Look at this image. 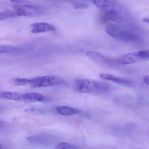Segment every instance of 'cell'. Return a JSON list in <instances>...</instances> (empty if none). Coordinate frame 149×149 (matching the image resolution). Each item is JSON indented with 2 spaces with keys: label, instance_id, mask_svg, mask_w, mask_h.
Segmentation results:
<instances>
[{
  "label": "cell",
  "instance_id": "603a6c76",
  "mask_svg": "<svg viewBox=\"0 0 149 149\" xmlns=\"http://www.w3.org/2000/svg\"><path fill=\"white\" fill-rule=\"evenodd\" d=\"M1 148V144H0V148Z\"/></svg>",
  "mask_w": 149,
  "mask_h": 149
},
{
  "label": "cell",
  "instance_id": "8fae6325",
  "mask_svg": "<svg viewBox=\"0 0 149 149\" xmlns=\"http://www.w3.org/2000/svg\"><path fill=\"white\" fill-rule=\"evenodd\" d=\"M103 13L104 14V20L105 21H111L117 23H120L122 22V18L120 15L114 9Z\"/></svg>",
  "mask_w": 149,
  "mask_h": 149
},
{
  "label": "cell",
  "instance_id": "7c38bea8",
  "mask_svg": "<svg viewBox=\"0 0 149 149\" xmlns=\"http://www.w3.org/2000/svg\"><path fill=\"white\" fill-rule=\"evenodd\" d=\"M56 110L58 113L64 116H70L77 114L80 112L79 109L67 106H61L57 107Z\"/></svg>",
  "mask_w": 149,
  "mask_h": 149
},
{
  "label": "cell",
  "instance_id": "3957f363",
  "mask_svg": "<svg viewBox=\"0 0 149 149\" xmlns=\"http://www.w3.org/2000/svg\"><path fill=\"white\" fill-rule=\"evenodd\" d=\"M149 51L141 50L124 54L114 59L115 63L122 65L131 64L139 61L148 60Z\"/></svg>",
  "mask_w": 149,
  "mask_h": 149
},
{
  "label": "cell",
  "instance_id": "52a82bcc",
  "mask_svg": "<svg viewBox=\"0 0 149 149\" xmlns=\"http://www.w3.org/2000/svg\"><path fill=\"white\" fill-rule=\"evenodd\" d=\"M31 32L32 33H41L48 31H54L55 27L50 24L45 22L36 23L31 25Z\"/></svg>",
  "mask_w": 149,
  "mask_h": 149
},
{
  "label": "cell",
  "instance_id": "9a60e30c",
  "mask_svg": "<svg viewBox=\"0 0 149 149\" xmlns=\"http://www.w3.org/2000/svg\"><path fill=\"white\" fill-rule=\"evenodd\" d=\"M20 50L15 47L6 45H0V54L1 53H14L19 51Z\"/></svg>",
  "mask_w": 149,
  "mask_h": 149
},
{
  "label": "cell",
  "instance_id": "7a4b0ae2",
  "mask_svg": "<svg viewBox=\"0 0 149 149\" xmlns=\"http://www.w3.org/2000/svg\"><path fill=\"white\" fill-rule=\"evenodd\" d=\"M75 86L76 90L80 93L101 94L110 90V87L106 83L90 79H77Z\"/></svg>",
  "mask_w": 149,
  "mask_h": 149
},
{
  "label": "cell",
  "instance_id": "d6986e66",
  "mask_svg": "<svg viewBox=\"0 0 149 149\" xmlns=\"http://www.w3.org/2000/svg\"><path fill=\"white\" fill-rule=\"evenodd\" d=\"M73 7L74 8L77 9H84L88 8L87 4L84 3H75L73 4Z\"/></svg>",
  "mask_w": 149,
  "mask_h": 149
},
{
  "label": "cell",
  "instance_id": "ffe728a7",
  "mask_svg": "<svg viewBox=\"0 0 149 149\" xmlns=\"http://www.w3.org/2000/svg\"><path fill=\"white\" fill-rule=\"evenodd\" d=\"M10 2L17 4H22V3H28L27 0H10Z\"/></svg>",
  "mask_w": 149,
  "mask_h": 149
},
{
  "label": "cell",
  "instance_id": "30bf717a",
  "mask_svg": "<svg viewBox=\"0 0 149 149\" xmlns=\"http://www.w3.org/2000/svg\"><path fill=\"white\" fill-rule=\"evenodd\" d=\"M103 13L114 9V4L110 0H91Z\"/></svg>",
  "mask_w": 149,
  "mask_h": 149
},
{
  "label": "cell",
  "instance_id": "5bb4252c",
  "mask_svg": "<svg viewBox=\"0 0 149 149\" xmlns=\"http://www.w3.org/2000/svg\"><path fill=\"white\" fill-rule=\"evenodd\" d=\"M18 17L14 10H8L0 13V21H4L10 18Z\"/></svg>",
  "mask_w": 149,
  "mask_h": 149
},
{
  "label": "cell",
  "instance_id": "44dd1931",
  "mask_svg": "<svg viewBox=\"0 0 149 149\" xmlns=\"http://www.w3.org/2000/svg\"><path fill=\"white\" fill-rule=\"evenodd\" d=\"M143 82H144L146 85L148 86L149 83V75H145V76H144V77H143Z\"/></svg>",
  "mask_w": 149,
  "mask_h": 149
},
{
  "label": "cell",
  "instance_id": "8992f818",
  "mask_svg": "<svg viewBox=\"0 0 149 149\" xmlns=\"http://www.w3.org/2000/svg\"><path fill=\"white\" fill-rule=\"evenodd\" d=\"M86 55L92 61L96 63L104 65V66H111L115 63L114 60L105 57L100 53L94 51H87ZM116 64V63H115Z\"/></svg>",
  "mask_w": 149,
  "mask_h": 149
},
{
  "label": "cell",
  "instance_id": "277c9868",
  "mask_svg": "<svg viewBox=\"0 0 149 149\" xmlns=\"http://www.w3.org/2000/svg\"><path fill=\"white\" fill-rule=\"evenodd\" d=\"M13 10L17 14L18 17H33L40 15L43 14L44 10L40 6L31 5L27 3H22L14 5Z\"/></svg>",
  "mask_w": 149,
  "mask_h": 149
},
{
  "label": "cell",
  "instance_id": "ac0fdd59",
  "mask_svg": "<svg viewBox=\"0 0 149 149\" xmlns=\"http://www.w3.org/2000/svg\"><path fill=\"white\" fill-rule=\"evenodd\" d=\"M26 140L31 143H37L40 141L41 140V137L39 136H28L26 138Z\"/></svg>",
  "mask_w": 149,
  "mask_h": 149
},
{
  "label": "cell",
  "instance_id": "2e32d148",
  "mask_svg": "<svg viewBox=\"0 0 149 149\" xmlns=\"http://www.w3.org/2000/svg\"><path fill=\"white\" fill-rule=\"evenodd\" d=\"M29 79L25 78H16L14 79L13 82L15 85L17 86H24L29 85Z\"/></svg>",
  "mask_w": 149,
  "mask_h": 149
},
{
  "label": "cell",
  "instance_id": "5b68a950",
  "mask_svg": "<svg viewBox=\"0 0 149 149\" xmlns=\"http://www.w3.org/2000/svg\"><path fill=\"white\" fill-rule=\"evenodd\" d=\"M63 82V80L58 77L47 75L29 79V85L34 88L45 87L60 85Z\"/></svg>",
  "mask_w": 149,
  "mask_h": 149
},
{
  "label": "cell",
  "instance_id": "6da1fadb",
  "mask_svg": "<svg viewBox=\"0 0 149 149\" xmlns=\"http://www.w3.org/2000/svg\"><path fill=\"white\" fill-rule=\"evenodd\" d=\"M105 30L110 36L125 42L138 43L142 41L141 37L139 34L119 24H109L106 26Z\"/></svg>",
  "mask_w": 149,
  "mask_h": 149
},
{
  "label": "cell",
  "instance_id": "4fadbf2b",
  "mask_svg": "<svg viewBox=\"0 0 149 149\" xmlns=\"http://www.w3.org/2000/svg\"><path fill=\"white\" fill-rule=\"evenodd\" d=\"M0 98L11 100H22V95L15 92H3L0 93Z\"/></svg>",
  "mask_w": 149,
  "mask_h": 149
},
{
  "label": "cell",
  "instance_id": "7402d4cb",
  "mask_svg": "<svg viewBox=\"0 0 149 149\" xmlns=\"http://www.w3.org/2000/svg\"><path fill=\"white\" fill-rule=\"evenodd\" d=\"M142 21L143 22L148 24L149 22V18L148 17H144Z\"/></svg>",
  "mask_w": 149,
  "mask_h": 149
},
{
  "label": "cell",
  "instance_id": "ba28073f",
  "mask_svg": "<svg viewBox=\"0 0 149 149\" xmlns=\"http://www.w3.org/2000/svg\"><path fill=\"white\" fill-rule=\"evenodd\" d=\"M99 76L101 79L106 80L110 81L113 82H116L120 84L124 85H130L132 84L131 81L127 79H123L120 77H117L113 74H108V73H101L99 74Z\"/></svg>",
  "mask_w": 149,
  "mask_h": 149
},
{
  "label": "cell",
  "instance_id": "9c48e42d",
  "mask_svg": "<svg viewBox=\"0 0 149 149\" xmlns=\"http://www.w3.org/2000/svg\"><path fill=\"white\" fill-rule=\"evenodd\" d=\"M46 100V98L44 95L38 93H29L22 95V100L26 102H44Z\"/></svg>",
  "mask_w": 149,
  "mask_h": 149
},
{
  "label": "cell",
  "instance_id": "e0dca14e",
  "mask_svg": "<svg viewBox=\"0 0 149 149\" xmlns=\"http://www.w3.org/2000/svg\"><path fill=\"white\" fill-rule=\"evenodd\" d=\"M75 147L67 143H60L57 145L56 149H74Z\"/></svg>",
  "mask_w": 149,
  "mask_h": 149
}]
</instances>
